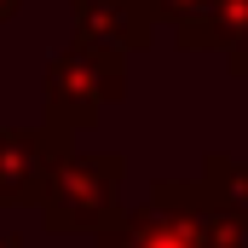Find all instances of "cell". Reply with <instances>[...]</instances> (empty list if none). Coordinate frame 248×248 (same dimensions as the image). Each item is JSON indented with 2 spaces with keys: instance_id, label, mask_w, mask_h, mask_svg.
I'll list each match as a JSON object with an SVG mask.
<instances>
[{
  "instance_id": "obj_1",
  "label": "cell",
  "mask_w": 248,
  "mask_h": 248,
  "mask_svg": "<svg viewBox=\"0 0 248 248\" xmlns=\"http://www.w3.org/2000/svg\"><path fill=\"white\" fill-rule=\"evenodd\" d=\"M127 98V58L116 52H93V46H63L46 63V127L52 133H87L110 104Z\"/></svg>"
},
{
  "instance_id": "obj_2",
  "label": "cell",
  "mask_w": 248,
  "mask_h": 248,
  "mask_svg": "<svg viewBox=\"0 0 248 248\" xmlns=\"http://www.w3.org/2000/svg\"><path fill=\"white\" fill-rule=\"evenodd\" d=\"M122 150H75L41 202L46 231H110L122 219Z\"/></svg>"
},
{
  "instance_id": "obj_3",
  "label": "cell",
  "mask_w": 248,
  "mask_h": 248,
  "mask_svg": "<svg viewBox=\"0 0 248 248\" xmlns=\"http://www.w3.org/2000/svg\"><path fill=\"white\" fill-rule=\"evenodd\" d=\"M98 248H214L196 208V179H156L150 202L122 208V219L98 231Z\"/></svg>"
},
{
  "instance_id": "obj_4",
  "label": "cell",
  "mask_w": 248,
  "mask_h": 248,
  "mask_svg": "<svg viewBox=\"0 0 248 248\" xmlns=\"http://www.w3.org/2000/svg\"><path fill=\"white\" fill-rule=\"evenodd\" d=\"M69 139L52 127H0V208H41L69 162Z\"/></svg>"
},
{
  "instance_id": "obj_5",
  "label": "cell",
  "mask_w": 248,
  "mask_h": 248,
  "mask_svg": "<svg viewBox=\"0 0 248 248\" xmlns=\"http://www.w3.org/2000/svg\"><path fill=\"white\" fill-rule=\"evenodd\" d=\"M69 23H75V41L93 46V52H116L133 58L156 41V17L144 0H69Z\"/></svg>"
},
{
  "instance_id": "obj_6",
  "label": "cell",
  "mask_w": 248,
  "mask_h": 248,
  "mask_svg": "<svg viewBox=\"0 0 248 248\" xmlns=\"http://www.w3.org/2000/svg\"><path fill=\"white\" fill-rule=\"evenodd\" d=\"M202 179H208V190H219V196L248 219V156H225V150H214L208 168H202Z\"/></svg>"
},
{
  "instance_id": "obj_7",
  "label": "cell",
  "mask_w": 248,
  "mask_h": 248,
  "mask_svg": "<svg viewBox=\"0 0 248 248\" xmlns=\"http://www.w3.org/2000/svg\"><path fill=\"white\" fill-rule=\"evenodd\" d=\"M144 6H150V17H156V23H168V29L179 35V29H185V23H196L214 0H144Z\"/></svg>"
},
{
  "instance_id": "obj_8",
  "label": "cell",
  "mask_w": 248,
  "mask_h": 248,
  "mask_svg": "<svg viewBox=\"0 0 248 248\" xmlns=\"http://www.w3.org/2000/svg\"><path fill=\"white\" fill-rule=\"evenodd\" d=\"M225 63H231L237 75H248V35H243V46H237V52H231V58H225Z\"/></svg>"
},
{
  "instance_id": "obj_9",
  "label": "cell",
  "mask_w": 248,
  "mask_h": 248,
  "mask_svg": "<svg viewBox=\"0 0 248 248\" xmlns=\"http://www.w3.org/2000/svg\"><path fill=\"white\" fill-rule=\"evenodd\" d=\"M12 12H17V0H0V23H6V17H12Z\"/></svg>"
},
{
  "instance_id": "obj_10",
  "label": "cell",
  "mask_w": 248,
  "mask_h": 248,
  "mask_svg": "<svg viewBox=\"0 0 248 248\" xmlns=\"http://www.w3.org/2000/svg\"><path fill=\"white\" fill-rule=\"evenodd\" d=\"M0 248H23V243H17V237H12V231H0Z\"/></svg>"
}]
</instances>
